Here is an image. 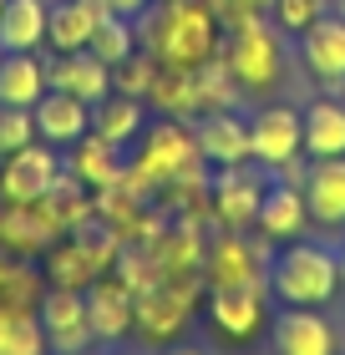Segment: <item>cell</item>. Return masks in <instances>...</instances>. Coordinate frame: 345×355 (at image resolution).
Segmentation results:
<instances>
[{"label": "cell", "instance_id": "32", "mask_svg": "<svg viewBox=\"0 0 345 355\" xmlns=\"http://www.w3.org/2000/svg\"><path fill=\"white\" fill-rule=\"evenodd\" d=\"M269 15H274L279 31H294V36H300V31H310L325 15V6L320 0H269Z\"/></svg>", "mask_w": 345, "mask_h": 355}, {"label": "cell", "instance_id": "1", "mask_svg": "<svg viewBox=\"0 0 345 355\" xmlns=\"http://www.w3.org/2000/svg\"><path fill=\"white\" fill-rule=\"evenodd\" d=\"M147 46H153L158 67H208V56L219 51V10L203 0H168L158 21L147 26Z\"/></svg>", "mask_w": 345, "mask_h": 355}, {"label": "cell", "instance_id": "9", "mask_svg": "<svg viewBox=\"0 0 345 355\" xmlns=\"http://www.w3.org/2000/svg\"><path fill=\"white\" fill-rule=\"evenodd\" d=\"M188 300H193V284H178V289H173V279L142 284L137 289V304H133V325L147 335V340H168V335L183 330Z\"/></svg>", "mask_w": 345, "mask_h": 355}, {"label": "cell", "instance_id": "40", "mask_svg": "<svg viewBox=\"0 0 345 355\" xmlns=\"http://www.w3.org/2000/svg\"><path fill=\"white\" fill-rule=\"evenodd\" d=\"M117 355H133V350H117Z\"/></svg>", "mask_w": 345, "mask_h": 355}, {"label": "cell", "instance_id": "11", "mask_svg": "<svg viewBox=\"0 0 345 355\" xmlns=\"http://www.w3.org/2000/svg\"><path fill=\"white\" fill-rule=\"evenodd\" d=\"M274 355H335V330L320 310H305V304H285L269 325Z\"/></svg>", "mask_w": 345, "mask_h": 355}, {"label": "cell", "instance_id": "16", "mask_svg": "<svg viewBox=\"0 0 345 355\" xmlns=\"http://www.w3.org/2000/svg\"><path fill=\"white\" fill-rule=\"evenodd\" d=\"M61 234V223L46 214V203H6L0 214V249L6 254H46L51 239Z\"/></svg>", "mask_w": 345, "mask_h": 355}, {"label": "cell", "instance_id": "24", "mask_svg": "<svg viewBox=\"0 0 345 355\" xmlns=\"http://www.w3.org/2000/svg\"><path fill=\"white\" fill-rule=\"evenodd\" d=\"M71 173L81 178V183H96V188H112V183H122L127 168H122V148L117 142H107V137H81L76 142V153H71Z\"/></svg>", "mask_w": 345, "mask_h": 355}, {"label": "cell", "instance_id": "38", "mask_svg": "<svg viewBox=\"0 0 345 355\" xmlns=\"http://www.w3.org/2000/svg\"><path fill=\"white\" fill-rule=\"evenodd\" d=\"M335 264H340V284H345V244H340V254H335Z\"/></svg>", "mask_w": 345, "mask_h": 355}, {"label": "cell", "instance_id": "20", "mask_svg": "<svg viewBox=\"0 0 345 355\" xmlns=\"http://www.w3.org/2000/svg\"><path fill=\"white\" fill-rule=\"evenodd\" d=\"M46 96V61L36 51L0 56V107H36Z\"/></svg>", "mask_w": 345, "mask_h": 355}, {"label": "cell", "instance_id": "41", "mask_svg": "<svg viewBox=\"0 0 345 355\" xmlns=\"http://www.w3.org/2000/svg\"><path fill=\"white\" fill-rule=\"evenodd\" d=\"M0 10H6V0H0Z\"/></svg>", "mask_w": 345, "mask_h": 355}, {"label": "cell", "instance_id": "23", "mask_svg": "<svg viewBox=\"0 0 345 355\" xmlns=\"http://www.w3.org/2000/svg\"><path fill=\"white\" fill-rule=\"evenodd\" d=\"M46 0H6L0 10V51H36L46 46Z\"/></svg>", "mask_w": 345, "mask_h": 355}, {"label": "cell", "instance_id": "14", "mask_svg": "<svg viewBox=\"0 0 345 355\" xmlns=\"http://www.w3.org/2000/svg\"><path fill=\"white\" fill-rule=\"evenodd\" d=\"M310 223L320 229H340L345 223V157H310V168L300 178Z\"/></svg>", "mask_w": 345, "mask_h": 355}, {"label": "cell", "instance_id": "33", "mask_svg": "<svg viewBox=\"0 0 345 355\" xmlns=\"http://www.w3.org/2000/svg\"><path fill=\"white\" fill-rule=\"evenodd\" d=\"M36 142V122H31V107H0V157Z\"/></svg>", "mask_w": 345, "mask_h": 355}, {"label": "cell", "instance_id": "6", "mask_svg": "<svg viewBox=\"0 0 345 355\" xmlns=\"http://www.w3.org/2000/svg\"><path fill=\"white\" fill-rule=\"evenodd\" d=\"M36 315H41V330H46V345H51V350L76 355V350L92 345L87 289H61V284H51V289L36 300Z\"/></svg>", "mask_w": 345, "mask_h": 355}, {"label": "cell", "instance_id": "22", "mask_svg": "<svg viewBox=\"0 0 345 355\" xmlns=\"http://www.w3.org/2000/svg\"><path fill=\"white\" fill-rule=\"evenodd\" d=\"M300 122H305V153L310 157H345V102L320 96V102H310L300 112Z\"/></svg>", "mask_w": 345, "mask_h": 355}, {"label": "cell", "instance_id": "30", "mask_svg": "<svg viewBox=\"0 0 345 355\" xmlns=\"http://www.w3.org/2000/svg\"><path fill=\"white\" fill-rule=\"evenodd\" d=\"M0 355H46V330H41L36 310H15L10 315V330H6Z\"/></svg>", "mask_w": 345, "mask_h": 355}, {"label": "cell", "instance_id": "17", "mask_svg": "<svg viewBox=\"0 0 345 355\" xmlns=\"http://www.w3.org/2000/svg\"><path fill=\"white\" fill-rule=\"evenodd\" d=\"M46 87L71 92L81 102H102L112 92V67L92 51H56V61H46Z\"/></svg>", "mask_w": 345, "mask_h": 355}, {"label": "cell", "instance_id": "4", "mask_svg": "<svg viewBox=\"0 0 345 355\" xmlns=\"http://www.w3.org/2000/svg\"><path fill=\"white\" fill-rule=\"evenodd\" d=\"M224 71L234 76L239 87H249V92H269L279 82L285 56H279V41H274L269 21L249 15V21L234 26V36H228V46H224Z\"/></svg>", "mask_w": 345, "mask_h": 355}, {"label": "cell", "instance_id": "42", "mask_svg": "<svg viewBox=\"0 0 345 355\" xmlns=\"http://www.w3.org/2000/svg\"><path fill=\"white\" fill-rule=\"evenodd\" d=\"M0 56H6V51H0Z\"/></svg>", "mask_w": 345, "mask_h": 355}, {"label": "cell", "instance_id": "39", "mask_svg": "<svg viewBox=\"0 0 345 355\" xmlns=\"http://www.w3.org/2000/svg\"><path fill=\"white\" fill-rule=\"evenodd\" d=\"M335 15H340V21H345V0H335Z\"/></svg>", "mask_w": 345, "mask_h": 355}, {"label": "cell", "instance_id": "28", "mask_svg": "<svg viewBox=\"0 0 345 355\" xmlns=\"http://www.w3.org/2000/svg\"><path fill=\"white\" fill-rule=\"evenodd\" d=\"M87 51H92L96 61H107V67L127 61V56L137 51V31H133V21H127V15H107V21H96Z\"/></svg>", "mask_w": 345, "mask_h": 355}, {"label": "cell", "instance_id": "7", "mask_svg": "<svg viewBox=\"0 0 345 355\" xmlns=\"http://www.w3.org/2000/svg\"><path fill=\"white\" fill-rule=\"evenodd\" d=\"M294 153H305V122L294 107H259L249 122V163L259 168H285Z\"/></svg>", "mask_w": 345, "mask_h": 355}, {"label": "cell", "instance_id": "35", "mask_svg": "<svg viewBox=\"0 0 345 355\" xmlns=\"http://www.w3.org/2000/svg\"><path fill=\"white\" fill-rule=\"evenodd\" d=\"M10 315H15V310H6V304H0V345H6V330H10Z\"/></svg>", "mask_w": 345, "mask_h": 355}, {"label": "cell", "instance_id": "25", "mask_svg": "<svg viewBox=\"0 0 345 355\" xmlns=\"http://www.w3.org/2000/svg\"><path fill=\"white\" fill-rule=\"evenodd\" d=\"M92 132L96 137H107V142H133L137 132H142V96H127V92H117V96H102V102L92 107Z\"/></svg>", "mask_w": 345, "mask_h": 355}, {"label": "cell", "instance_id": "26", "mask_svg": "<svg viewBox=\"0 0 345 355\" xmlns=\"http://www.w3.org/2000/svg\"><path fill=\"white\" fill-rule=\"evenodd\" d=\"M208 279H213V284H259L254 249L239 239V229H228L219 244L208 249Z\"/></svg>", "mask_w": 345, "mask_h": 355}, {"label": "cell", "instance_id": "34", "mask_svg": "<svg viewBox=\"0 0 345 355\" xmlns=\"http://www.w3.org/2000/svg\"><path fill=\"white\" fill-rule=\"evenodd\" d=\"M147 6H153V0H107V10H112V15H127V21H133V15H142Z\"/></svg>", "mask_w": 345, "mask_h": 355}, {"label": "cell", "instance_id": "2", "mask_svg": "<svg viewBox=\"0 0 345 355\" xmlns=\"http://www.w3.org/2000/svg\"><path fill=\"white\" fill-rule=\"evenodd\" d=\"M335 289H340V264H335V254L320 249V244L289 239L269 259V295L279 304H305V310H315V304L335 300Z\"/></svg>", "mask_w": 345, "mask_h": 355}, {"label": "cell", "instance_id": "29", "mask_svg": "<svg viewBox=\"0 0 345 355\" xmlns=\"http://www.w3.org/2000/svg\"><path fill=\"white\" fill-rule=\"evenodd\" d=\"M46 214H51L56 223H61V229H71V223H81V218H87L92 214V198H87V183H81V178L71 173H56V183L51 188H46Z\"/></svg>", "mask_w": 345, "mask_h": 355}, {"label": "cell", "instance_id": "27", "mask_svg": "<svg viewBox=\"0 0 345 355\" xmlns=\"http://www.w3.org/2000/svg\"><path fill=\"white\" fill-rule=\"evenodd\" d=\"M92 26L96 21L76 6V0H61V6L46 10V41H51V51H87Z\"/></svg>", "mask_w": 345, "mask_h": 355}, {"label": "cell", "instance_id": "37", "mask_svg": "<svg viewBox=\"0 0 345 355\" xmlns=\"http://www.w3.org/2000/svg\"><path fill=\"white\" fill-rule=\"evenodd\" d=\"M162 355H203V350H193V345H178V350H162Z\"/></svg>", "mask_w": 345, "mask_h": 355}, {"label": "cell", "instance_id": "5", "mask_svg": "<svg viewBox=\"0 0 345 355\" xmlns=\"http://www.w3.org/2000/svg\"><path fill=\"white\" fill-rule=\"evenodd\" d=\"M61 173V157L51 142H26V148H15L0 157V203H36L46 198V188L56 183Z\"/></svg>", "mask_w": 345, "mask_h": 355}, {"label": "cell", "instance_id": "10", "mask_svg": "<svg viewBox=\"0 0 345 355\" xmlns=\"http://www.w3.org/2000/svg\"><path fill=\"white\" fill-rule=\"evenodd\" d=\"M133 304H137V289L122 279V274H96L87 284V320H92V335L96 340H122L133 330Z\"/></svg>", "mask_w": 345, "mask_h": 355}, {"label": "cell", "instance_id": "8", "mask_svg": "<svg viewBox=\"0 0 345 355\" xmlns=\"http://www.w3.org/2000/svg\"><path fill=\"white\" fill-rule=\"evenodd\" d=\"M208 325H213V335L228 340V345L254 340L259 325H264V289H259V284H213Z\"/></svg>", "mask_w": 345, "mask_h": 355}, {"label": "cell", "instance_id": "12", "mask_svg": "<svg viewBox=\"0 0 345 355\" xmlns=\"http://www.w3.org/2000/svg\"><path fill=\"white\" fill-rule=\"evenodd\" d=\"M31 122H36V137L51 142V148H76L81 137L92 132V107L71 92L46 87V96L31 107Z\"/></svg>", "mask_w": 345, "mask_h": 355}, {"label": "cell", "instance_id": "19", "mask_svg": "<svg viewBox=\"0 0 345 355\" xmlns=\"http://www.w3.org/2000/svg\"><path fill=\"white\" fill-rule=\"evenodd\" d=\"M193 157H199V148L188 142L183 127H158V132L142 142V153H137V178H158V183H168L173 173L193 168Z\"/></svg>", "mask_w": 345, "mask_h": 355}, {"label": "cell", "instance_id": "15", "mask_svg": "<svg viewBox=\"0 0 345 355\" xmlns=\"http://www.w3.org/2000/svg\"><path fill=\"white\" fill-rule=\"evenodd\" d=\"M259 198H264V183H259L244 163L224 168L219 178H213V218H219L224 229H239L244 234L259 218Z\"/></svg>", "mask_w": 345, "mask_h": 355}, {"label": "cell", "instance_id": "13", "mask_svg": "<svg viewBox=\"0 0 345 355\" xmlns=\"http://www.w3.org/2000/svg\"><path fill=\"white\" fill-rule=\"evenodd\" d=\"M300 56L325 92H345V21L340 15H320L310 31H300Z\"/></svg>", "mask_w": 345, "mask_h": 355}, {"label": "cell", "instance_id": "18", "mask_svg": "<svg viewBox=\"0 0 345 355\" xmlns=\"http://www.w3.org/2000/svg\"><path fill=\"white\" fill-rule=\"evenodd\" d=\"M259 229H264L269 239H279V244H289V239H300V229L310 223V208H305V193L294 188V183H269L264 188V198H259Z\"/></svg>", "mask_w": 345, "mask_h": 355}, {"label": "cell", "instance_id": "3", "mask_svg": "<svg viewBox=\"0 0 345 355\" xmlns=\"http://www.w3.org/2000/svg\"><path fill=\"white\" fill-rule=\"evenodd\" d=\"M112 259H117V239H112V229L102 218H81L71 223L67 239H51V249L41 254L46 264V279L61 284V289H87L96 274H107Z\"/></svg>", "mask_w": 345, "mask_h": 355}, {"label": "cell", "instance_id": "36", "mask_svg": "<svg viewBox=\"0 0 345 355\" xmlns=\"http://www.w3.org/2000/svg\"><path fill=\"white\" fill-rule=\"evenodd\" d=\"M10 269H15V264H10V254L0 249V284H6V274H10Z\"/></svg>", "mask_w": 345, "mask_h": 355}, {"label": "cell", "instance_id": "21", "mask_svg": "<svg viewBox=\"0 0 345 355\" xmlns=\"http://www.w3.org/2000/svg\"><path fill=\"white\" fill-rule=\"evenodd\" d=\"M199 157L219 168L249 163V122L234 117V112H213V117L199 127Z\"/></svg>", "mask_w": 345, "mask_h": 355}, {"label": "cell", "instance_id": "31", "mask_svg": "<svg viewBox=\"0 0 345 355\" xmlns=\"http://www.w3.org/2000/svg\"><path fill=\"white\" fill-rule=\"evenodd\" d=\"M153 82H158V56H127V61H117L112 67V87H122L127 96H147L153 92Z\"/></svg>", "mask_w": 345, "mask_h": 355}]
</instances>
